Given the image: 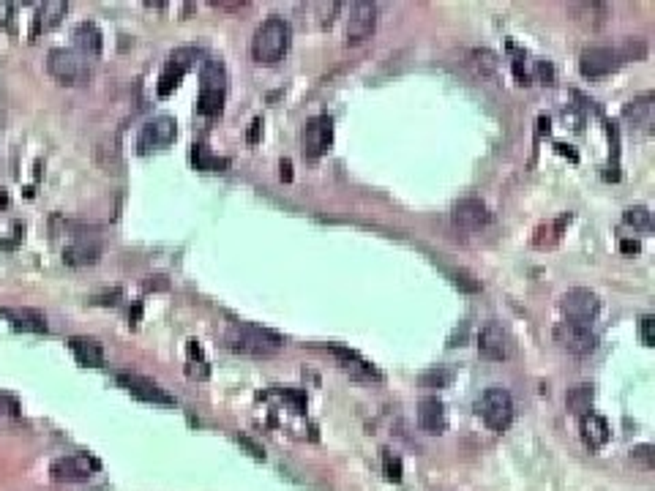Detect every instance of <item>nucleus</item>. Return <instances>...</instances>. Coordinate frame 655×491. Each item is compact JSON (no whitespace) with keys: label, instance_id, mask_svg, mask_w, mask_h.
Segmentation results:
<instances>
[{"label":"nucleus","instance_id":"nucleus-13","mask_svg":"<svg viewBox=\"0 0 655 491\" xmlns=\"http://www.w3.org/2000/svg\"><path fill=\"white\" fill-rule=\"evenodd\" d=\"M451 216H453V224H456V227L470 229V232L481 229V227H486L489 219H492V213H489L486 202L478 200V197H464V200L453 202Z\"/></svg>","mask_w":655,"mask_h":491},{"label":"nucleus","instance_id":"nucleus-23","mask_svg":"<svg viewBox=\"0 0 655 491\" xmlns=\"http://www.w3.org/2000/svg\"><path fill=\"white\" fill-rule=\"evenodd\" d=\"M592 402H595V388L590 385V382H582V385H573L568 393H565V407L573 412V415H579V418H585V415H590V409H592Z\"/></svg>","mask_w":655,"mask_h":491},{"label":"nucleus","instance_id":"nucleus-7","mask_svg":"<svg viewBox=\"0 0 655 491\" xmlns=\"http://www.w3.org/2000/svg\"><path fill=\"white\" fill-rule=\"evenodd\" d=\"M554 341H557L563 350H568L571 355H579V357L595 352V347H598V336L590 331V325L568 322V319H563V322L554 328Z\"/></svg>","mask_w":655,"mask_h":491},{"label":"nucleus","instance_id":"nucleus-14","mask_svg":"<svg viewBox=\"0 0 655 491\" xmlns=\"http://www.w3.org/2000/svg\"><path fill=\"white\" fill-rule=\"evenodd\" d=\"M115 380L120 382L132 396H136V399H142V402L148 404H175V399L164 390V388H158L153 380H145V377H139V374H129V371H117L115 374Z\"/></svg>","mask_w":655,"mask_h":491},{"label":"nucleus","instance_id":"nucleus-12","mask_svg":"<svg viewBox=\"0 0 655 491\" xmlns=\"http://www.w3.org/2000/svg\"><path fill=\"white\" fill-rule=\"evenodd\" d=\"M377 27V6L374 3H352L350 8V20H347V42L358 44V42H366Z\"/></svg>","mask_w":655,"mask_h":491},{"label":"nucleus","instance_id":"nucleus-21","mask_svg":"<svg viewBox=\"0 0 655 491\" xmlns=\"http://www.w3.org/2000/svg\"><path fill=\"white\" fill-rule=\"evenodd\" d=\"M101 257V246L93 241H77L63 248V262L71 268H82V265H93Z\"/></svg>","mask_w":655,"mask_h":491},{"label":"nucleus","instance_id":"nucleus-4","mask_svg":"<svg viewBox=\"0 0 655 491\" xmlns=\"http://www.w3.org/2000/svg\"><path fill=\"white\" fill-rule=\"evenodd\" d=\"M46 68L55 79H61L63 85H85L91 79V66L88 58H82L74 49H52L46 55Z\"/></svg>","mask_w":655,"mask_h":491},{"label":"nucleus","instance_id":"nucleus-35","mask_svg":"<svg viewBox=\"0 0 655 491\" xmlns=\"http://www.w3.org/2000/svg\"><path fill=\"white\" fill-rule=\"evenodd\" d=\"M0 412H8V415H20V402L11 396V393H0Z\"/></svg>","mask_w":655,"mask_h":491},{"label":"nucleus","instance_id":"nucleus-41","mask_svg":"<svg viewBox=\"0 0 655 491\" xmlns=\"http://www.w3.org/2000/svg\"><path fill=\"white\" fill-rule=\"evenodd\" d=\"M260 126H262V123H260V120H254V123H251V132H249V142H257V139H260Z\"/></svg>","mask_w":655,"mask_h":491},{"label":"nucleus","instance_id":"nucleus-37","mask_svg":"<svg viewBox=\"0 0 655 491\" xmlns=\"http://www.w3.org/2000/svg\"><path fill=\"white\" fill-rule=\"evenodd\" d=\"M535 71H538V77L543 79V85H552V82H554V71H552L549 63H535Z\"/></svg>","mask_w":655,"mask_h":491},{"label":"nucleus","instance_id":"nucleus-39","mask_svg":"<svg viewBox=\"0 0 655 491\" xmlns=\"http://www.w3.org/2000/svg\"><path fill=\"white\" fill-rule=\"evenodd\" d=\"M620 251H625V254H639L642 246H639V241H623V243H620Z\"/></svg>","mask_w":655,"mask_h":491},{"label":"nucleus","instance_id":"nucleus-5","mask_svg":"<svg viewBox=\"0 0 655 491\" xmlns=\"http://www.w3.org/2000/svg\"><path fill=\"white\" fill-rule=\"evenodd\" d=\"M98 469H101V461L96 456L71 453V456H63V459H55L49 464V475L58 483H77V480H88Z\"/></svg>","mask_w":655,"mask_h":491},{"label":"nucleus","instance_id":"nucleus-32","mask_svg":"<svg viewBox=\"0 0 655 491\" xmlns=\"http://www.w3.org/2000/svg\"><path fill=\"white\" fill-rule=\"evenodd\" d=\"M383 467H385V475L390 478V480H402V459L399 456H393L390 450H383Z\"/></svg>","mask_w":655,"mask_h":491},{"label":"nucleus","instance_id":"nucleus-27","mask_svg":"<svg viewBox=\"0 0 655 491\" xmlns=\"http://www.w3.org/2000/svg\"><path fill=\"white\" fill-rule=\"evenodd\" d=\"M191 161H194L197 170H208V172H222V170L229 167V158L213 156L205 145H194V148H191Z\"/></svg>","mask_w":655,"mask_h":491},{"label":"nucleus","instance_id":"nucleus-2","mask_svg":"<svg viewBox=\"0 0 655 491\" xmlns=\"http://www.w3.org/2000/svg\"><path fill=\"white\" fill-rule=\"evenodd\" d=\"M281 344H284L281 336L268 331V328H260L254 322H235L227 331V347L235 350V352H243V355L268 357L273 352H279Z\"/></svg>","mask_w":655,"mask_h":491},{"label":"nucleus","instance_id":"nucleus-17","mask_svg":"<svg viewBox=\"0 0 655 491\" xmlns=\"http://www.w3.org/2000/svg\"><path fill=\"white\" fill-rule=\"evenodd\" d=\"M71 39H74V46H77V52L82 58H96L101 52V46H104V36H101L96 23H80L74 27Z\"/></svg>","mask_w":655,"mask_h":491},{"label":"nucleus","instance_id":"nucleus-8","mask_svg":"<svg viewBox=\"0 0 655 491\" xmlns=\"http://www.w3.org/2000/svg\"><path fill=\"white\" fill-rule=\"evenodd\" d=\"M178 134V123L172 115H156L153 120H148L142 126V132L136 136V148L139 153H151V151H158V148H167Z\"/></svg>","mask_w":655,"mask_h":491},{"label":"nucleus","instance_id":"nucleus-38","mask_svg":"<svg viewBox=\"0 0 655 491\" xmlns=\"http://www.w3.org/2000/svg\"><path fill=\"white\" fill-rule=\"evenodd\" d=\"M14 17V3L8 0H0V25H6L8 20Z\"/></svg>","mask_w":655,"mask_h":491},{"label":"nucleus","instance_id":"nucleus-9","mask_svg":"<svg viewBox=\"0 0 655 491\" xmlns=\"http://www.w3.org/2000/svg\"><path fill=\"white\" fill-rule=\"evenodd\" d=\"M623 63L620 52L614 46H590L579 55V71L595 79V77H606L611 71H617V66Z\"/></svg>","mask_w":655,"mask_h":491},{"label":"nucleus","instance_id":"nucleus-26","mask_svg":"<svg viewBox=\"0 0 655 491\" xmlns=\"http://www.w3.org/2000/svg\"><path fill=\"white\" fill-rule=\"evenodd\" d=\"M227 71L224 63L216 58H205L203 60V88L205 90H224Z\"/></svg>","mask_w":655,"mask_h":491},{"label":"nucleus","instance_id":"nucleus-24","mask_svg":"<svg viewBox=\"0 0 655 491\" xmlns=\"http://www.w3.org/2000/svg\"><path fill=\"white\" fill-rule=\"evenodd\" d=\"M623 115H625L628 120H633L636 126H650V123H653V93H644V96L628 101Z\"/></svg>","mask_w":655,"mask_h":491},{"label":"nucleus","instance_id":"nucleus-36","mask_svg":"<svg viewBox=\"0 0 655 491\" xmlns=\"http://www.w3.org/2000/svg\"><path fill=\"white\" fill-rule=\"evenodd\" d=\"M453 281H456V287H462V290H467V292L481 290V284H478V281H470L467 273H453Z\"/></svg>","mask_w":655,"mask_h":491},{"label":"nucleus","instance_id":"nucleus-33","mask_svg":"<svg viewBox=\"0 0 655 491\" xmlns=\"http://www.w3.org/2000/svg\"><path fill=\"white\" fill-rule=\"evenodd\" d=\"M631 459H636V461H642L644 467H653L655 464V456H653V445H639L631 450Z\"/></svg>","mask_w":655,"mask_h":491},{"label":"nucleus","instance_id":"nucleus-15","mask_svg":"<svg viewBox=\"0 0 655 491\" xmlns=\"http://www.w3.org/2000/svg\"><path fill=\"white\" fill-rule=\"evenodd\" d=\"M418 423L424 431L429 434H443L448 428V412H445V404L440 402L437 396H426L418 402Z\"/></svg>","mask_w":655,"mask_h":491},{"label":"nucleus","instance_id":"nucleus-16","mask_svg":"<svg viewBox=\"0 0 655 491\" xmlns=\"http://www.w3.org/2000/svg\"><path fill=\"white\" fill-rule=\"evenodd\" d=\"M328 352H333V355L339 357V363L352 374V377H361V380H380V374L374 371V366H371L369 360H363L355 350H347V347H341V344H328Z\"/></svg>","mask_w":655,"mask_h":491},{"label":"nucleus","instance_id":"nucleus-31","mask_svg":"<svg viewBox=\"0 0 655 491\" xmlns=\"http://www.w3.org/2000/svg\"><path fill=\"white\" fill-rule=\"evenodd\" d=\"M617 52H620L623 60H639V58L647 55V44H644L642 39H628L625 44L617 46Z\"/></svg>","mask_w":655,"mask_h":491},{"label":"nucleus","instance_id":"nucleus-10","mask_svg":"<svg viewBox=\"0 0 655 491\" xmlns=\"http://www.w3.org/2000/svg\"><path fill=\"white\" fill-rule=\"evenodd\" d=\"M478 350L489 360H505L514 352V338L500 322H486L478 333Z\"/></svg>","mask_w":655,"mask_h":491},{"label":"nucleus","instance_id":"nucleus-30","mask_svg":"<svg viewBox=\"0 0 655 491\" xmlns=\"http://www.w3.org/2000/svg\"><path fill=\"white\" fill-rule=\"evenodd\" d=\"M451 380H453V371L451 369H443V366L429 369V371L421 374V382H424L426 388H445V385H451Z\"/></svg>","mask_w":655,"mask_h":491},{"label":"nucleus","instance_id":"nucleus-29","mask_svg":"<svg viewBox=\"0 0 655 491\" xmlns=\"http://www.w3.org/2000/svg\"><path fill=\"white\" fill-rule=\"evenodd\" d=\"M625 224H631L633 229H642V232H650L653 229V213L644 208V205H633L625 210Z\"/></svg>","mask_w":655,"mask_h":491},{"label":"nucleus","instance_id":"nucleus-40","mask_svg":"<svg viewBox=\"0 0 655 491\" xmlns=\"http://www.w3.org/2000/svg\"><path fill=\"white\" fill-rule=\"evenodd\" d=\"M281 178L293 180V164L290 161H281Z\"/></svg>","mask_w":655,"mask_h":491},{"label":"nucleus","instance_id":"nucleus-22","mask_svg":"<svg viewBox=\"0 0 655 491\" xmlns=\"http://www.w3.org/2000/svg\"><path fill=\"white\" fill-rule=\"evenodd\" d=\"M582 440H585V445H587L590 450L604 447L609 442V423H606L601 415H595V412L585 415V418H582Z\"/></svg>","mask_w":655,"mask_h":491},{"label":"nucleus","instance_id":"nucleus-1","mask_svg":"<svg viewBox=\"0 0 655 491\" xmlns=\"http://www.w3.org/2000/svg\"><path fill=\"white\" fill-rule=\"evenodd\" d=\"M293 44V27L284 17L273 14L254 30L251 39V55L257 63H279Z\"/></svg>","mask_w":655,"mask_h":491},{"label":"nucleus","instance_id":"nucleus-3","mask_svg":"<svg viewBox=\"0 0 655 491\" xmlns=\"http://www.w3.org/2000/svg\"><path fill=\"white\" fill-rule=\"evenodd\" d=\"M475 412L492 431H505L514 421V396L505 388H489L478 396Z\"/></svg>","mask_w":655,"mask_h":491},{"label":"nucleus","instance_id":"nucleus-28","mask_svg":"<svg viewBox=\"0 0 655 491\" xmlns=\"http://www.w3.org/2000/svg\"><path fill=\"white\" fill-rule=\"evenodd\" d=\"M222 107H224V90H200V98H197V110H200V115H208V117H213V115H219L222 112Z\"/></svg>","mask_w":655,"mask_h":491},{"label":"nucleus","instance_id":"nucleus-34","mask_svg":"<svg viewBox=\"0 0 655 491\" xmlns=\"http://www.w3.org/2000/svg\"><path fill=\"white\" fill-rule=\"evenodd\" d=\"M653 325L655 319L653 317H642V322H639V336H642V344H647V347H653Z\"/></svg>","mask_w":655,"mask_h":491},{"label":"nucleus","instance_id":"nucleus-11","mask_svg":"<svg viewBox=\"0 0 655 491\" xmlns=\"http://www.w3.org/2000/svg\"><path fill=\"white\" fill-rule=\"evenodd\" d=\"M303 153L312 158H319L333 142V120L331 115H317L303 129Z\"/></svg>","mask_w":655,"mask_h":491},{"label":"nucleus","instance_id":"nucleus-25","mask_svg":"<svg viewBox=\"0 0 655 491\" xmlns=\"http://www.w3.org/2000/svg\"><path fill=\"white\" fill-rule=\"evenodd\" d=\"M186 71H189V68L183 66V63H178V60H172V58H170V63L164 66L161 77H158V96H161V98H167L172 90L181 85V79H183V74H186Z\"/></svg>","mask_w":655,"mask_h":491},{"label":"nucleus","instance_id":"nucleus-19","mask_svg":"<svg viewBox=\"0 0 655 491\" xmlns=\"http://www.w3.org/2000/svg\"><path fill=\"white\" fill-rule=\"evenodd\" d=\"M68 350L74 352L77 363H82V366H91V369L104 366V350H101V344L93 341V338L74 336V338H68Z\"/></svg>","mask_w":655,"mask_h":491},{"label":"nucleus","instance_id":"nucleus-6","mask_svg":"<svg viewBox=\"0 0 655 491\" xmlns=\"http://www.w3.org/2000/svg\"><path fill=\"white\" fill-rule=\"evenodd\" d=\"M560 309H563L565 319L568 322H579V325H590L598 312H601V300L592 290H585V287H576V290H568L560 300Z\"/></svg>","mask_w":655,"mask_h":491},{"label":"nucleus","instance_id":"nucleus-20","mask_svg":"<svg viewBox=\"0 0 655 491\" xmlns=\"http://www.w3.org/2000/svg\"><path fill=\"white\" fill-rule=\"evenodd\" d=\"M0 314L11 322V328H14V331H25V333H46L44 314L30 312V309H3Z\"/></svg>","mask_w":655,"mask_h":491},{"label":"nucleus","instance_id":"nucleus-18","mask_svg":"<svg viewBox=\"0 0 655 491\" xmlns=\"http://www.w3.org/2000/svg\"><path fill=\"white\" fill-rule=\"evenodd\" d=\"M66 11H68V3H61V0H52V3L39 6L36 17H33V27H30V39H36V36H42L46 30H52L55 25L66 17Z\"/></svg>","mask_w":655,"mask_h":491}]
</instances>
